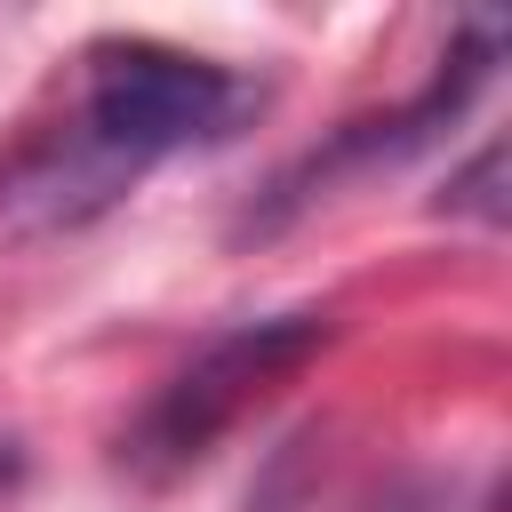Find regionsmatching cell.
Segmentation results:
<instances>
[{
  "label": "cell",
  "mask_w": 512,
  "mask_h": 512,
  "mask_svg": "<svg viewBox=\"0 0 512 512\" xmlns=\"http://www.w3.org/2000/svg\"><path fill=\"white\" fill-rule=\"evenodd\" d=\"M328 312H264V320H232L216 328L184 368H168L152 384V400L136 408V424L120 432V464L136 480H176L192 472L256 400H272L320 344H328Z\"/></svg>",
  "instance_id": "6da1fadb"
},
{
  "label": "cell",
  "mask_w": 512,
  "mask_h": 512,
  "mask_svg": "<svg viewBox=\"0 0 512 512\" xmlns=\"http://www.w3.org/2000/svg\"><path fill=\"white\" fill-rule=\"evenodd\" d=\"M248 112V80L160 48V40H104L88 48V104H80V136L104 168H144L192 144L232 136V120Z\"/></svg>",
  "instance_id": "7a4b0ae2"
},
{
  "label": "cell",
  "mask_w": 512,
  "mask_h": 512,
  "mask_svg": "<svg viewBox=\"0 0 512 512\" xmlns=\"http://www.w3.org/2000/svg\"><path fill=\"white\" fill-rule=\"evenodd\" d=\"M440 208H448V216H464V224H488V232L504 224V144H496V136H488V144L448 176Z\"/></svg>",
  "instance_id": "3957f363"
},
{
  "label": "cell",
  "mask_w": 512,
  "mask_h": 512,
  "mask_svg": "<svg viewBox=\"0 0 512 512\" xmlns=\"http://www.w3.org/2000/svg\"><path fill=\"white\" fill-rule=\"evenodd\" d=\"M16 480V440H0V488Z\"/></svg>",
  "instance_id": "277c9868"
},
{
  "label": "cell",
  "mask_w": 512,
  "mask_h": 512,
  "mask_svg": "<svg viewBox=\"0 0 512 512\" xmlns=\"http://www.w3.org/2000/svg\"><path fill=\"white\" fill-rule=\"evenodd\" d=\"M376 512H416V504H408V496H392V504H376Z\"/></svg>",
  "instance_id": "5b68a950"
}]
</instances>
